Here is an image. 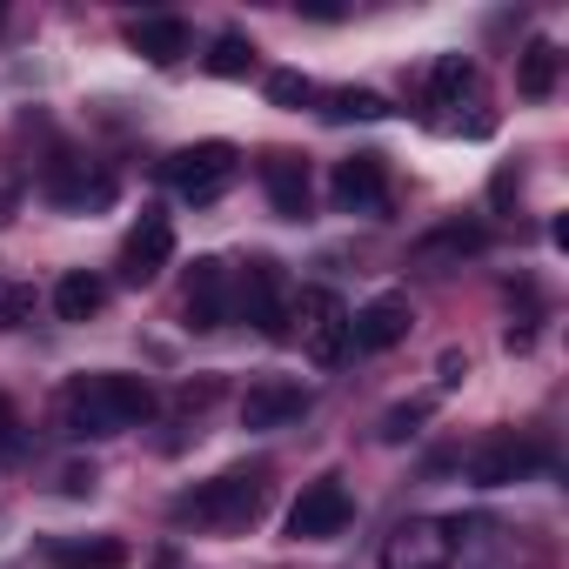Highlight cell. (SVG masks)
I'll return each instance as SVG.
<instances>
[{"label": "cell", "mask_w": 569, "mask_h": 569, "mask_svg": "<svg viewBox=\"0 0 569 569\" xmlns=\"http://www.w3.org/2000/svg\"><path fill=\"white\" fill-rule=\"evenodd\" d=\"M329 194H336L342 214H382V208H389V168H382V154H349V161H336Z\"/></svg>", "instance_id": "cell-8"}, {"label": "cell", "mask_w": 569, "mask_h": 569, "mask_svg": "<svg viewBox=\"0 0 569 569\" xmlns=\"http://www.w3.org/2000/svg\"><path fill=\"white\" fill-rule=\"evenodd\" d=\"M482 248V228H436V234H422L416 241V254L422 261H442V254H476Z\"/></svg>", "instance_id": "cell-21"}, {"label": "cell", "mask_w": 569, "mask_h": 569, "mask_svg": "<svg viewBox=\"0 0 569 569\" xmlns=\"http://www.w3.org/2000/svg\"><path fill=\"white\" fill-rule=\"evenodd\" d=\"M128 48H134L141 61H154V68H174V61L194 48V34H188L181 14H141V21L128 28Z\"/></svg>", "instance_id": "cell-14"}, {"label": "cell", "mask_w": 569, "mask_h": 569, "mask_svg": "<svg viewBox=\"0 0 569 569\" xmlns=\"http://www.w3.org/2000/svg\"><path fill=\"white\" fill-rule=\"evenodd\" d=\"M168 254H174V221H168L161 208H141L134 234L121 241V274H128V281H154V274L168 268Z\"/></svg>", "instance_id": "cell-9"}, {"label": "cell", "mask_w": 569, "mask_h": 569, "mask_svg": "<svg viewBox=\"0 0 569 569\" xmlns=\"http://www.w3.org/2000/svg\"><path fill=\"white\" fill-rule=\"evenodd\" d=\"M309 416V389L289 382V376H268L241 396V422L248 429H281V422H302Z\"/></svg>", "instance_id": "cell-12"}, {"label": "cell", "mask_w": 569, "mask_h": 569, "mask_svg": "<svg viewBox=\"0 0 569 569\" xmlns=\"http://www.w3.org/2000/svg\"><path fill=\"white\" fill-rule=\"evenodd\" d=\"M148 416H154V389L141 376H121V369L74 376L68 396H61L68 436H121V429H141Z\"/></svg>", "instance_id": "cell-1"}, {"label": "cell", "mask_w": 569, "mask_h": 569, "mask_svg": "<svg viewBox=\"0 0 569 569\" xmlns=\"http://www.w3.org/2000/svg\"><path fill=\"white\" fill-rule=\"evenodd\" d=\"M416 422H422V409H396V416L382 422V436H389V442H402V436H416Z\"/></svg>", "instance_id": "cell-26"}, {"label": "cell", "mask_w": 569, "mask_h": 569, "mask_svg": "<svg viewBox=\"0 0 569 569\" xmlns=\"http://www.w3.org/2000/svg\"><path fill=\"white\" fill-rule=\"evenodd\" d=\"M469 88H476V68H469L462 54H442V61L429 68V108H456Z\"/></svg>", "instance_id": "cell-20"}, {"label": "cell", "mask_w": 569, "mask_h": 569, "mask_svg": "<svg viewBox=\"0 0 569 569\" xmlns=\"http://www.w3.org/2000/svg\"><path fill=\"white\" fill-rule=\"evenodd\" d=\"M34 316V289H21V281L0 274V329H21Z\"/></svg>", "instance_id": "cell-24"}, {"label": "cell", "mask_w": 569, "mask_h": 569, "mask_svg": "<svg viewBox=\"0 0 569 569\" xmlns=\"http://www.w3.org/2000/svg\"><path fill=\"white\" fill-rule=\"evenodd\" d=\"M234 302H241V316H248L261 336H274V342L289 336V296H281V268H274V261H248Z\"/></svg>", "instance_id": "cell-7"}, {"label": "cell", "mask_w": 569, "mask_h": 569, "mask_svg": "<svg viewBox=\"0 0 569 569\" xmlns=\"http://www.w3.org/2000/svg\"><path fill=\"white\" fill-rule=\"evenodd\" d=\"M261 188H268L274 214H289V221H302V214H309V194H316L302 154H268V161H261Z\"/></svg>", "instance_id": "cell-15"}, {"label": "cell", "mask_w": 569, "mask_h": 569, "mask_svg": "<svg viewBox=\"0 0 569 569\" xmlns=\"http://www.w3.org/2000/svg\"><path fill=\"white\" fill-rule=\"evenodd\" d=\"M261 502H268V476L261 469H228V476L201 482L194 496H181L174 516L181 522H208V529H248L261 516Z\"/></svg>", "instance_id": "cell-2"}, {"label": "cell", "mask_w": 569, "mask_h": 569, "mask_svg": "<svg viewBox=\"0 0 569 569\" xmlns=\"http://www.w3.org/2000/svg\"><path fill=\"white\" fill-rule=\"evenodd\" d=\"M48 556H54V569H128V549L114 542V536H94V542H48Z\"/></svg>", "instance_id": "cell-19"}, {"label": "cell", "mask_w": 569, "mask_h": 569, "mask_svg": "<svg viewBox=\"0 0 569 569\" xmlns=\"http://www.w3.org/2000/svg\"><path fill=\"white\" fill-rule=\"evenodd\" d=\"M48 201H54V208H74V214L108 208V201H114V174L94 168V161H54V168H48Z\"/></svg>", "instance_id": "cell-11"}, {"label": "cell", "mask_w": 569, "mask_h": 569, "mask_svg": "<svg viewBox=\"0 0 569 569\" xmlns=\"http://www.w3.org/2000/svg\"><path fill=\"white\" fill-rule=\"evenodd\" d=\"M101 302H108V281L88 274V268H74V274L54 281V316L61 322H88V316H101Z\"/></svg>", "instance_id": "cell-17"}, {"label": "cell", "mask_w": 569, "mask_h": 569, "mask_svg": "<svg viewBox=\"0 0 569 569\" xmlns=\"http://www.w3.org/2000/svg\"><path fill=\"white\" fill-rule=\"evenodd\" d=\"M409 322H416V309H409L402 296H376L369 309H356V316H349V349L382 356V349L409 342Z\"/></svg>", "instance_id": "cell-10"}, {"label": "cell", "mask_w": 569, "mask_h": 569, "mask_svg": "<svg viewBox=\"0 0 569 569\" xmlns=\"http://www.w3.org/2000/svg\"><path fill=\"white\" fill-rule=\"evenodd\" d=\"M336 114H342V121H382L389 101H382L376 88H342V94H336Z\"/></svg>", "instance_id": "cell-23"}, {"label": "cell", "mask_w": 569, "mask_h": 569, "mask_svg": "<svg viewBox=\"0 0 569 569\" xmlns=\"http://www.w3.org/2000/svg\"><path fill=\"white\" fill-rule=\"evenodd\" d=\"M14 449H21V436H14V409L0 402V456H14Z\"/></svg>", "instance_id": "cell-27"}, {"label": "cell", "mask_w": 569, "mask_h": 569, "mask_svg": "<svg viewBox=\"0 0 569 569\" xmlns=\"http://www.w3.org/2000/svg\"><path fill=\"white\" fill-rule=\"evenodd\" d=\"M456 562V522L442 516H409L382 542V569H449Z\"/></svg>", "instance_id": "cell-5"}, {"label": "cell", "mask_w": 569, "mask_h": 569, "mask_svg": "<svg viewBox=\"0 0 569 569\" xmlns=\"http://www.w3.org/2000/svg\"><path fill=\"white\" fill-rule=\"evenodd\" d=\"M556 68H562L556 41H529V48H522V61H516V94L549 101V94H556Z\"/></svg>", "instance_id": "cell-18"}, {"label": "cell", "mask_w": 569, "mask_h": 569, "mask_svg": "<svg viewBox=\"0 0 569 569\" xmlns=\"http://www.w3.org/2000/svg\"><path fill=\"white\" fill-rule=\"evenodd\" d=\"M188 322L194 329H221L228 322V261H194L188 274Z\"/></svg>", "instance_id": "cell-16"}, {"label": "cell", "mask_w": 569, "mask_h": 569, "mask_svg": "<svg viewBox=\"0 0 569 569\" xmlns=\"http://www.w3.org/2000/svg\"><path fill=\"white\" fill-rule=\"evenodd\" d=\"M289 336H302V349H309V362H342L349 356V309H342V296H329V289H302L296 296V309H289Z\"/></svg>", "instance_id": "cell-4"}, {"label": "cell", "mask_w": 569, "mask_h": 569, "mask_svg": "<svg viewBox=\"0 0 569 569\" xmlns=\"http://www.w3.org/2000/svg\"><path fill=\"white\" fill-rule=\"evenodd\" d=\"M309 94H316V88H309L302 74H268V101H274V108H302Z\"/></svg>", "instance_id": "cell-25"}, {"label": "cell", "mask_w": 569, "mask_h": 569, "mask_svg": "<svg viewBox=\"0 0 569 569\" xmlns=\"http://www.w3.org/2000/svg\"><path fill=\"white\" fill-rule=\"evenodd\" d=\"M349 522H356V502H349V489H342L336 476L309 482V489L296 496V509H289V536H296V542H329V536H342Z\"/></svg>", "instance_id": "cell-6"}, {"label": "cell", "mask_w": 569, "mask_h": 569, "mask_svg": "<svg viewBox=\"0 0 569 569\" xmlns=\"http://www.w3.org/2000/svg\"><path fill=\"white\" fill-rule=\"evenodd\" d=\"M529 469H542V449H536V442H522V436H496V442H482V449L469 456V482H482V489L522 482Z\"/></svg>", "instance_id": "cell-13"}, {"label": "cell", "mask_w": 569, "mask_h": 569, "mask_svg": "<svg viewBox=\"0 0 569 569\" xmlns=\"http://www.w3.org/2000/svg\"><path fill=\"white\" fill-rule=\"evenodd\" d=\"M234 174H241V154H234V141H194V148H181V154H168V188L181 194V201H221L228 188H234Z\"/></svg>", "instance_id": "cell-3"}, {"label": "cell", "mask_w": 569, "mask_h": 569, "mask_svg": "<svg viewBox=\"0 0 569 569\" xmlns=\"http://www.w3.org/2000/svg\"><path fill=\"white\" fill-rule=\"evenodd\" d=\"M254 68V48L241 41V34H221L214 41V54H208V74H221V81H241Z\"/></svg>", "instance_id": "cell-22"}]
</instances>
